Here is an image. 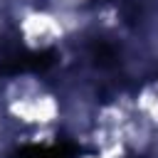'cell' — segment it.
I'll use <instances>...</instances> for the list:
<instances>
[{
  "mask_svg": "<svg viewBox=\"0 0 158 158\" xmlns=\"http://www.w3.org/2000/svg\"><path fill=\"white\" fill-rule=\"evenodd\" d=\"M54 62V52H32L17 37L0 40V72L2 74H20V72H40Z\"/></svg>",
  "mask_w": 158,
  "mask_h": 158,
  "instance_id": "cell-1",
  "label": "cell"
},
{
  "mask_svg": "<svg viewBox=\"0 0 158 158\" xmlns=\"http://www.w3.org/2000/svg\"><path fill=\"white\" fill-rule=\"evenodd\" d=\"M72 148L69 143H57V146H27L17 153V158H72Z\"/></svg>",
  "mask_w": 158,
  "mask_h": 158,
  "instance_id": "cell-2",
  "label": "cell"
}]
</instances>
